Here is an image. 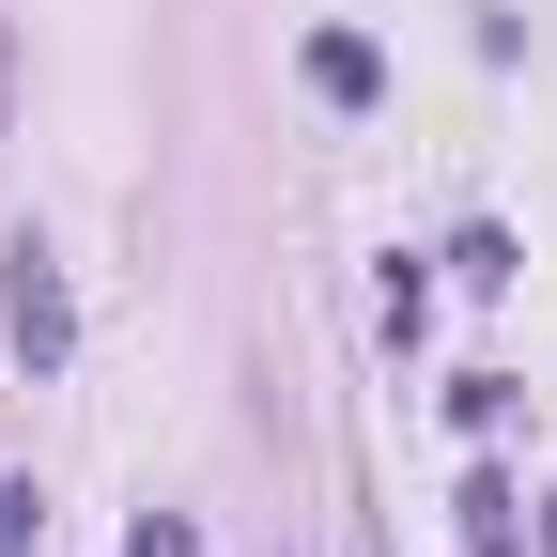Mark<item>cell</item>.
Listing matches in <instances>:
<instances>
[{"mask_svg": "<svg viewBox=\"0 0 557 557\" xmlns=\"http://www.w3.org/2000/svg\"><path fill=\"white\" fill-rule=\"evenodd\" d=\"M310 94H325V109H372V94H387V47H372V32H310Z\"/></svg>", "mask_w": 557, "mask_h": 557, "instance_id": "7a4b0ae2", "label": "cell"}, {"mask_svg": "<svg viewBox=\"0 0 557 557\" xmlns=\"http://www.w3.org/2000/svg\"><path fill=\"white\" fill-rule=\"evenodd\" d=\"M124 557H201V527H186V511H139V527H124Z\"/></svg>", "mask_w": 557, "mask_h": 557, "instance_id": "277c9868", "label": "cell"}, {"mask_svg": "<svg viewBox=\"0 0 557 557\" xmlns=\"http://www.w3.org/2000/svg\"><path fill=\"white\" fill-rule=\"evenodd\" d=\"M465 542H480V557H527V527H511V480H465Z\"/></svg>", "mask_w": 557, "mask_h": 557, "instance_id": "3957f363", "label": "cell"}, {"mask_svg": "<svg viewBox=\"0 0 557 557\" xmlns=\"http://www.w3.org/2000/svg\"><path fill=\"white\" fill-rule=\"evenodd\" d=\"M0 325H16V357H32V372L78 357V295H62V248H47V233L0 248Z\"/></svg>", "mask_w": 557, "mask_h": 557, "instance_id": "6da1fadb", "label": "cell"}, {"mask_svg": "<svg viewBox=\"0 0 557 557\" xmlns=\"http://www.w3.org/2000/svg\"><path fill=\"white\" fill-rule=\"evenodd\" d=\"M542 557H557V527H542Z\"/></svg>", "mask_w": 557, "mask_h": 557, "instance_id": "5b68a950", "label": "cell"}]
</instances>
